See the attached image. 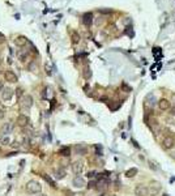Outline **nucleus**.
Returning a JSON list of instances; mask_svg holds the SVG:
<instances>
[{"label": "nucleus", "instance_id": "nucleus-1", "mask_svg": "<svg viewBox=\"0 0 175 196\" xmlns=\"http://www.w3.org/2000/svg\"><path fill=\"white\" fill-rule=\"evenodd\" d=\"M25 188H26V192H29L31 195H37V194H39L42 191V186L38 181H29L28 183H26Z\"/></svg>", "mask_w": 175, "mask_h": 196}, {"label": "nucleus", "instance_id": "nucleus-2", "mask_svg": "<svg viewBox=\"0 0 175 196\" xmlns=\"http://www.w3.org/2000/svg\"><path fill=\"white\" fill-rule=\"evenodd\" d=\"M161 190H162V187H161V183L160 182H152L150 183V186L148 187V191H149V195L150 196H157L158 194L161 192Z\"/></svg>", "mask_w": 175, "mask_h": 196}, {"label": "nucleus", "instance_id": "nucleus-3", "mask_svg": "<svg viewBox=\"0 0 175 196\" xmlns=\"http://www.w3.org/2000/svg\"><path fill=\"white\" fill-rule=\"evenodd\" d=\"M84 170V162L81 160H77L72 163V171L76 174V175H80L81 173Z\"/></svg>", "mask_w": 175, "mask_h": 196}, {"label": "nucleus", "instance_id": "nucleus-4", "mask_svg": "<svg viewBox=\"0 0 175 196\" xmlns=\"http://www.w3.org/2000/svg\"><path fill=\"white\" fill-rule=\"evenodd\" d=\"M135 195L136 196H148L149 195L148 187L144 186V184H137V186L135 187Z\"/></svg>", "mask_w": 175, "mask_h": 196}, {"label": "nucleus", "instance_id": "nucleus-5", "mask_svg": "<svg viewBox=\"0 0 175 196\" xmlns=\"http://www.w3.org/2000/svg\"><path fill=\"white\" fill-rule=\"evenodd\" d=\"M174 145H175V140L173 136H166L162 141V146L165 149H171V148H174Z\"/></svg>", "mask_w": 175, "mask_h": 196}, {"label": "nucleus", "instance_id": "nucleus-6", "mask_svg": "<svg viewBox=\"0 0 175 196\" xmlns=\"http://www.w3.org/2000/svg\"><path fill=\"white\" fill-rule=\"evenodd\" d=\"M12 132H13V123H10V122L5 123L2 127V129H0V135H5V136H9Z\"/></svg>", "mask_w": 175, "mask_h": 196}, {"label": "nucleus", "instance_id": "nucleus-7", "mask_svg": "<svg viewBox=\"0 0 175 196\" xmlns=\"http://www.w3.org/2000/svg\"><path fill=\"white\" fill-rule=\"evenodd\" d=\"M12 97H13V90L10 88H4V90H2V94H0L2 101H9L12 100Z\"/></svg>", "mask_w": 175, "mask_h": 196}, {"label": "nucleus", "instance_id": "nucleus-8", "mask_svg": "<svg viewBox=\"0 0 175 196\" xmlns=\"http://www.w3.org/2000/svg\"><path fill=\"white\" fill-rule=\"evenodd\" d=\"M72 184L75 187H77V188H81V187H84L85 186V179L84 178H81L80 175H76L73 178V181H72Z\"/></svg>", "mask_w": 175, "mask_h": 196}, {"label": "nucleus", "instance_id": "nucleus-9", "mask_svg": "<svg viewBox=\"0 0 175 196\" xmlns=\"http://www.w3.org/2000/svg\"><path fill=\"white\" fill-rule=\"evenodd\" d=\"M4 79L8 81V83H16L17 81V76H16L12 71H5L4 72Z\"/></svg>", "mask_w": 175, "mask_h": 196}, {"label": "nucleus", "instance_id": "nucleus-10", "mask_svg": "<svg viewBox=\"0 0 175 196\" xmlns=\"http://www.w3.org/2000/svg\"><path fill=\"white\" fill-rule=\"evenodd\" d=\"M16 123H17L20 127H26L29 124V118L26 115H20L17 118V120H16Z\"/></svg>", "mask_w": 175, "mask_h": 196}, {"label": "nucleus", "instance_id": "nucleus-11", "mask_svg": "<svg viewBox=\"0 0 175 196\" xmlns=\"http://www.w3.org/2000/svg\"><path fill=\"white\" fill-rule=\"evenodd\" d=\"M158 107H160V110H162V111L169 110V108H170V102L165 100V98H162V100L158 101Z\"/></svg>", "mask_w": 175, "mask_h": 196}, {"label": "nucleus", "instance_id": "nucleus-12", "mask_svg": "<svg viewBox=\"0 0 175 196\" xmlns=\"http://www.w3.org/2000/svg\"><path fill=\"white\" fill-rule=\"evenodd\" d=\"M31 105H33V98H31L30 96H26V97L24 98V107L26 106V108H30Z\"/></svg>", "mask_w": 175, "mask_h": 196}, {"label": "nucleus", "instance_id": "nucleus-13", "mask_svg": "<svg viewBox=\"0 0 175 196\" xmlns=\"http://www.w3.org/2000/svg\"><path fill=\"white\" fill-rule=\"evenodd\" d=\"M76 152H77L79 154H85L88 149H86V146L83 145V144H80V145H76Z\"/></svg>", "mask_w": 175, "mask_h": 196}, {"label": "nucleus", "instance_id": "nucleus-14", "mask_svg": "<svg viewBox=\"0 0 175 196\" xmlns=\"http://www.w3.org/2000/svg\"><path fill=\"white\" fill-rule=\"evenodd\" d=\"M136 174H137V169L133 167V169H129V170L125 173V177H127V178H133Z\"/></svg>", "mask_w": 175, "mask_h": 196}, {"label": "nucleus", "instance_id": "nucleus-15", "mask_svg": "<svg viewBox=\"0 0 175 196\" xmlns=\"http://www.w3.org/2000/svg\"><path fill=\"white\" fill-rule=\"evenodd\" d=\"M0 141H2L3 144H9V136L0 135Z\"/></svg>", "mask_w": 175, "mask_h": 196}, {"label": "nucleus", "instance_id": "nucleus-16", "mask_svg": "<svg viewBox=\"0 0 175 196\" xmlns=\"http://www.w3.org/2000/svg\"><path fill=\"white\" fill-rule=\"evenodd\" d=\"M84 22H85L86 25H89V24L92 22V14H85V16H84Z\"/></svg>", "mask_w": 175, "mask_h": 196}, {"label": "nucleus", "instance_id": "nucleus-17", "mask_svg": "<svg viewBox=\"0 0 175 196\" xmlns=\"http://www.w3.org/2000/svg\"><path fill=\"white\" fill-rule=\"evenodd\" d=\"M62 156H69V148H63V149H60V152H59Z\"/></svg>", "mask_w": 175, "mask_h": 196}, {"label": "nucleus", "instance_id": "nucleus-18", "mask_svg": "<svg viewBox=\"0 0 175 196\" xmlns=\"http://www.w3.org/2000/svg\"><path fill=\"white\" fill-rule=\"evenodd\" d=\"M63 177H64V171H63V170H59V171H58V178L62 179Z\"/></svg>", "mask_w": 175, "mask_h": 196}, {"label": "nucleus", "instance_id": "nucleus-19", "mask_svg": "<svg viewBox=\"0 0 175 196\" xmlns=\"http://www.w3.org/2000/svg\"><path fill=\"white\" fill-rule=\"evenodd\" d=\"M45 179H46V181H47L48 183H50V184H54V183H52V181H51V179H50V178H48L47 175H45Z\"/></svg>", "mask_w": 175, "mask_h": 196}, {"label": "nucleus", "instance_id": "nucleus-20", "mask_svg": "<svg viewBox=\"0 0 175 196\" xmlns=\"http://www.w3.org/2000/svg\"><path fill=\"white\" fill-rule=\"evenodd\" d=\"M170 114H171V115H175V106H174V107H171V110H170Z\"/></svg>", "mask_w": 175, "mask_h": 196}, {"label": "nucleus", "instance_id": "nucleus-21", "mask_svg": "<svg viewBox=\"0 0 175 196\" xmlns=\"http://www.w3.org/2000/svg\"><path fill=\"white\" fill-rule=\"evenodd\" d=\"M4 118V111H0V119Z\"/></svg>", "mask_w": 175, "mask_h": 196}, {"label": "nucleus", "instance_id": "nucleus-22", "mask_svg": "<svg viewBox=\"0 0 175 196\" xmlns=\"http://www.w3.org/2000/svg\"><path fill=\"white\" fill-rule=\"evenodd\" d=\"M94 184H96V182H92V183H89V187H94Z\"/></svg>", "mask_w": 175, "mask_h": 196}, {"label": "nucleus", "instance_id": "nucleus-23", "mask_svg": "<svg viewBox=\"0 0 175 196\" xmlns=\"http://www.w3.org/2000/svg\"><path fill=\"white\" fill-rule=\"evenodd\" d=\"M88 175H89V177L92 178V177H94V173H93V171H92V173H89V174H88Z\"/></svg>", "mask_w": 175, "mask_h": 196}, {"label": "nucleus", "instance_id": "nucleus-24", "mask_svg": "<svg viewBox=\"0 0 175 196\" xmlns=\"http://www.w3.org/2000/svg\"><path fill=\"white\" fill-rule=\"evenodd\" d=\"M2 90H3V83L0 81V92H2Z\"/></svg>", "mask_w": 175, "mask_h": 196}, {"label": "nucleus", "instance_id": "nucleus-25", "mask_svg": "<svg viewBox=\"0 0 175 196\" xmlns=\"http://www.w3.org/2000/svg\"><path fill=\"white\" fill-rule=\"evenodd\" d=\"M34 196H47V195H43V194H39V195H38V194H37V195H34Z\"/></svg>", "mask_w": 175, "mask_h": 196}, {"label": "nucleus", "instance_id": "nucleus-26", "mask_svg": "<svg viewBox=\"0 0 175 196\" xmlns=\"http://www.w3.org/2000/svg\"><path fill=\"white\" fill-rule=\"evenodd\" d=\"M163 196H169V195L167 194H163Z\"/></svg>", "mask_w": 175, "mask_h": 196}]
</instances>
